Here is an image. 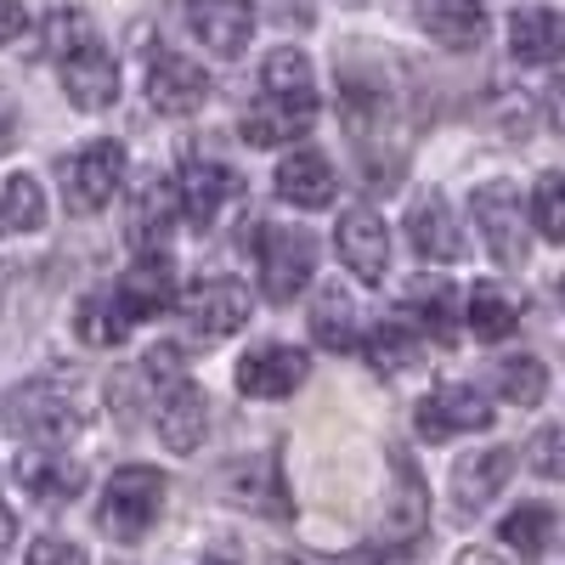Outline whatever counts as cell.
<instances>
[{"mask_svg":"<svg viewBox=\"0 0 565 565\" xmlns=\"http://www.w3.org/2000/svg\"><path fill=\"white\" fill-rule=\"evenodd\" d=\"M164 492L170 481L148 463H125L108 476L103 498H97V526L114 537V543H141L153 532V521L164 514Z\"/></svg>","mask_w":565,"mask_h":565,"instance_id":"cell-1","label":"cell"},{"mask_svg":"<svg viewBox=\"0 0 565 565\" xmlns=\"http://www.w3.org/2000/svg\"><path fill=\"white\" fill-rule=\"evenodd\" d=\"M244 244H255V266H260V289L266 300L289 306L306 282H311V266H317V244L306 226H271V221H255V232H244Z\"/></svg>","mask_w":565,"mask_h":565,"instance_id":"cell-2","label":"cell"},{"mask_svg":"<svg viewBox=\"0 0 565 565\" xmlns=\"http://www.w3.org/2000/svg\"><path fill=\"white\" fill-rule=\"evenodd\" d=\"M79 424H85V407L63 385L34 380V385H18L7 396V430L34 441V447H63L68 436H79Z\"/></svg>","mask_w":565,"mask_h":565,"instance_id":"cell-3","label":"cell"},{"mask_svg":"<svg viewBox=\"0 0 565 565\" xmlns=\"http://www.w3.org/2000/svg\"><path fill=\"white\" fill-rule=\"evenodd\" d=\"M469 210H476L481 244L492 249L498 266H521V260H526V249H532V238H526L532 210L521 204V186H514V181H487Z\"/></svg>","mask_w":565,"mask_h":565,"instance_id":"cell-4","label":"cell"},{"mask_svg":"<svg viewBox=\"0 0 565 565\" xmlns=\"http://www.w3.org/2000/svg\"><path fill=\"white\" fill-rule=\"evenodd\" d=\"M119 186H125V148L119 141H90L74 159H63V199H68L74 215L108 210Z\"/></svg>","mask_w":565,"mask_h":565,"instance_id":"cell-5","label":"cell"},{"mask_svg":"<svg viewBox=\"0 0 565 565\" xmlns=\"http://www.w3.org/2000/svg\"><path fill=\"white\" fill-rule=\"evenodd\" d=\"M57 68H63V97H68L74 108L103 114V108L119 103V63H114V52H108L103 40H85L79 52L63 57Z\"/></svg>","mask_w":565,"mask_h":565,"instance_id":"cell-6","label":"cell"},{"mask_svg":"<svg viewBox=\"0 0 565 565\" xmlns=\"http://www.w3.org/2000/svg\"><path fill=\"white\" fill-rule=\"evenodd\" d=\"M334 249H340L345 271H356L362 282H385V271H391V232H385V221L373 215L367 204H351L340 215Z\"/></svg>","mask_w":565,"mask_h":565,"instance_id":"cell-7","label":"cell"},{"mask_svg":"<svg viewBox=\"0 0 565 565\" xmlns=\"http://www.w3.org/2000/svg\"><path fill=\"white\" fill-rule=\"evenodd\" d=\"M181 317H186V328H193L199 340H226V334H238V328L249 322V289L232 282V277H210V282H199V289L181 300Z\"/></svg>","mask_w":565,"mask_h":565,"instance_id":"cell-8","label":"cell"},{"mask_svg":"<svg viewBox=\"0 0 565 565\" xmlns=\"http://www.w3.org/2000/svg\"><path fill=\"white\" fill-rule=\"evenodd\" d=\"M311 373V356L300 345H255L244 362H238V391L255 396V402H277V396H295Z\"/></svg>","mask_w":565,"mask_h":565,"instance_id":"cell-9","label":"cell"},{"mask_svg":"<svg viewBox=\"0 0 565 565\" xmlns=\"http://www.w3.org/2000/svg\"><path fill=\"white\" fill-rule=\"evenodd\" d=\"M487 424H492V407L476 385H441L418 402V436L424 441H452L469 430H487Z\"/></svg>","mask_w":565,"mask_h":565,"instance_id":"cell-10","label":"cell"},{"mask_svg":"<svg viewBox=\"0 0 565 565\" xmlns=\"http://www.w3.org/2000/svg\"><path fill=\"white\" fill-rule=\"evenodd\" d=\"M204 97H210V74H204L199 63H186V57H175V52H159V57L148 63V103H153L159 114L186 119V114L204 108Z\"/></svg>","mask_w":565,"mask_h":565,"instance_id":"cell-11","label":"cell"},{"mask_svg":"<svg viewBox=\"0 0 565 565\" xmlns=\"http://www.w3.org/2000/svg\"><path fill=\"white\" fill-rule=\"evenodd\" d=\"M186 29L204 40V52L238 57L255 34V7L249 0H186Z\"/></svg>","mask_w":565,"mask_h":565,"instance_id":"cell-12","label":"cell"},{"mask_svg":"<svg viewBox=\"0 0 565 565\" xmlns=\"http://www.w3.org/2000/svg\"><path fill=\"white\" fill-rule=\"evenodd\" d=\"M114 295H119V306L130 311V322H148V317L170 311V306H175V260L159 255V249L136 255V266L119 277Z\"/></svg>","mask_w":565,"mask_h":565,"instance_id":"cell-13","label":"cell"},{"mask_svg":"<svg viewBox=\"0 0 565 565\" xmlns=\"http://www.w3.org/2000/svg\"><path fill=\"white\" fill-rule=\"evenodd\" d=\"M418 29L447 52H476L487 40V7L481 0H413Z\"/></svg>","mask_w":565,"mask_h":565,"instance_id":"cell-14","label":"cell"},{"mask_svg":"<svg viewBox=\"0 0 565 565\" xmlns=\"http://www.w3.org/2000/svg\"><path fill=\"white\" fill-rule=\"evenodd\" d=\"M18 481L29 498L57 509V503H74L85 492V463L57 452V447H34V452H18Z\"/></svg>","mask_w":565,"mask_h":565,"instance_id":"cell-15","label":"cell"},{"mask_svg":"<svg viewBox=\"0 0 565 565\" xmlns=\"http://www.w3.org/2000/svg\"><path fill=\"white\" fill-rule=\"evenodd\" d=\"M424 526H430V487L418 481V469L407 458H396V492L385 503V521H380V537L391 548H407L424 537Z\"/></svg>","mask_w":565,"mask_h":565,"instance_id":"cell-16","label":"cell"},{"mask_svg":"<svg viewBox=\"0 0 565 565\" xmlns=\"http://www.w3.org/2000/svg\"><path fill=\"white\" fill-rule=\"evenodd\" d=\"M210 430V396L193 385V380H175L164 396H159V441L170 452H193Z\"/></svg>","mask_w":565,"mask_h":565,"instance_id":"cell-17","label":"cell"},{"mask_svg":"<svg viewBox=\"0 0 565 565\" xmlns=\"http://www.w3.org/2000/svg\"><path fill=\"white\" fill-rule=\"evenodd\" d=\"M232 193H238V175H232L226 164H215V159H186L181 175H175L181 215H186V221H199V226H210Z\"/></svg>","mask_w":565,"mask_h":565,"instance_id":"cell-18","label":"cell"},{"mask_svg":"<svg viewBox=\"0 0 565 565\" xmlns=\"http://www.w3.org/2000/svg\"><path fill=\"white\" fill-rule=\"evenodd\" d=\"M509 476H514V447H487V452L458 458V463H452V498H458V509H463V514L487 509V503L503 492Z\"/></svg>","mask_w":565,"mask_h":565,"instance_id":"cell-19","label":"cell"},{"mask_svg":"<svg viewBox=\"0 0 565 565\" xmlns=\"http://www.w3.org/2000/svg\"><path fill=\"white\" fill-rule=\"evenodd\" d=\"M277 199L295 210H328L334 204V164L311 148H295L277 164Z\"/></svg>","mask_w":565,"mask_h":565,"instance_id":"cell-20","label":"cell"},{"mask_svg":"<svg viewBox=\"0 0 565 565\" xmlns=\"http://www.w3.org/2000/svg\"><path fill=\"white\" fill-rule=\"evenodd\" d=\"M181 215V199H175V181H159V175H141L136 199H130V244L148 255L170 238V226Z\"/></svg>","mask_w":565,"mask_h":565,"instance_id":"cell-21","label":"cell"},{"mask_svg":"<svg viewBox=\"0 0 565 565\" xmlns=\"http://www.w3.org/2000/svg\"><path fill=\"white\" fill-rule=\"evenodd\" d=\"M509 52H514V63H526V68L559 63V57H565V18L548 12V7L514 12V18H509Z\"/></svg>","mask_w":565,"mask_h":565,"instance_id":"cell-22","label":"cell"},{"mask_svg":"<svg viewBox=\"0 0 565 565\" xmlns=\"http://www.w3.org/2000/svg\"><path fill=\"white\" fill-rule=\"evenodd\" d=\"M407 238H413V249H418L424 260H458V255H463V232H458L452 204H447L441 193H430V199H418V204H413V215H407Z\"/></svg>","mask_w":565,"mask_h":565,"instance_id":"cell-23","label":"cell"},{"mask_svg":"<svg viewBox=\"0 0 565 565\" xmlns=\"http://www.w3.org/2000/svg\"><path fill=\"white\" fill-rule=\"evenodd\" d=\"M260 90L277 97V103H289V108H300V114H317V74H311L306 52H295V45H282V52L266 57Z\"/></svg>","mask_w":565,"mask_h":565,"instance_id":"cell-24","label":"cell"},{"mask_svg":"<svg viewBox=\"0 0 565 565\" xmlns=\"http://www.w3.org/2000/svg\"><path fill=\"white\" fill-rule=\"evenodd\" d=\"M311 340H317L322 351H356V345H362L356 300L340 289V282H328V289L311 300Z\"/></svg>","mask_w":565,"mask_h":565,"instance_id":"cell-25","label":"cell"},{"mask_svg":"<svg viewBox=\"0 0 565 565\" xmlns=\"http://www.w3.org/2000/svg\"><path fill=\"white\" fill-rule=\"evenodd\" d=\"M402 322L424 328L436 345H447L458 334V322H452V289H447V277H418L413 289L402 295Z\"/></svg>","mask_w":565,"mask_h":565,"instance_id":"cell-26","label":"cell"},{"mask_svg":"<svg viewBox=\"0 0 565 565\" xmlns=\"http://www.w3.org/2000/svg\"><path fill=\"white\" fill-rule=\"evenodd\" d=\"M130 311L119 306V295L114 289H90L79 306H74V334L85 340V345H103V351H114V345H125V334H130Z\"/></svg>","mask_w":565,"mask_h":565,"instance_id":"cell-27","label":"cell"},{"mask_svg":"<svg viewBox=\"0 0 565 565\" xmlns=\"http://www.w3.org/2000/svg\"><path fill=\"white\" fill-rule=\"evenodd\" d=\"M463 322H469L476 340H509L514 328H521V306H514L498 282H476L469 300H463Z\"/></svg>","mask_w":565,"mask_h":565,"instance_id":"cell-28","label":"cell"},{"mask_svg":"<svg viewBox=\"0 0 565 565\" xmlns=\"http://www.w3.org/2000/svg\"><path fill=\"white\" fill-rule=\"evenodd\" d=\"M317 125V114H300L289 103H277V97H260L249 114H244V141L249 148H277V141H295Z\"/></svg>","mask_w":565,"mask_h":565,"instance_id":"cell-29","label":"cell"},{"mask_svg":"<svg viewBox=\"0 0 565 565\" xmlns=\"http://www.w3.org/2000/svg\"><path fill=\"white\" fill-rule=\"evenodd\" d=\"M45 226V193L40 181L23 170V175H7L0 181V238H12V232H40Z\"/></svg>","mask_w":565,"mask_h":565,"instance_id":"cell-30","label":"cell"},{"mask_svg":"<svg viewBox=\"0 0 565 565\" xmlns=\"http://www.w3.org/2000/svg\"><path fill=\"white\" fill-rule=\"evenodd\" d=\"M232 503L266 509V514H289V503H282V469H277V458H260L255 469H238V476H232Z\"/></svg>","mask_w":565,"mask_h":565,"instance_id":"cell-31","label":"cell"},{"mask_svg":"<svg viewBox=\"0 0 565 565\" xmlns=\"http://www.w3.org/2000/svg\"><path fill=\"white\" fill-rule=\"evenodd\" d=\"M492 380H498V396H503V402H514V407H537L543 391H548V367H543L537 356H503Z\"/></svg>","mask_w":565,"mask_h":565,"instance_id":"cell-32","label":"cell"},{"mask_svg":"<svg viewBox=\"0 0 565 565\" xmlns=\"http://www.w3.org/2000/svg\"><path fill=\"white\" fill-rule=\"evenodd\" d=\"M362 351H367V362L380 367V373H402L413 356H418V340H413V322H402V317H391V322H380L373 334L362 340Z\"/></svg>","mask_w":565,"mask_h":565,"instance_id":"cell-33","label":"cell"},{"mask_svg":"<svg viewBox=\"0 0 565 565\" xmlns=\"http://www.w3.org/2000/svg\"><path fill=\"white\" fill-rule=\"evenodd\" d=\"M498 537L521 554V559H537V554L548 548V537H554V514L537 509V503H526V509H514L509 521L498 526Z\"/></svg>","mask_w":565,"mask_h":565,"instance_id":"cell-34","label":"cell"},{"mask_svg":"<svg viewBox=\"0 0 565 565\" xmlns=\"http://www.w3.org/2000/svg\"><path fill=\"white\" fill-rule=\"evenodd\" d=\"M85 40H97V34H90V18H85V12H74V7H57L52 18L40 23V52H45V57H57V63H63V57H74Z\"/></svg>","mask_w":565,"mask_h":565,"instance_id":"cell-35","label":"cell"},{"mask_svg":"<svg viewBox=\"0 0 565 565\" xmlns=\"http://www.w3.org/2000/svg\"><path fill=\"white\" fill-rule=\"evenodd\" d=\"M532 226L548 244H565V175L559 170L537 175V186H532Z\"/></svg>","mask_w":565,"mask_h":565,"instance_id":"cell-36","label":"cell"},{"mask_svg":"<svg viewBox=\"0 0 565 565\" xmlns=\"http://www.w3.org/2000/svg\"><path fill=\"white\" fill-rule=\"evenodd\" d=\"M526 463L537 469L543 481H565V418L532 436V447H526Z\"/></svg>","mask_w":565,"mask_h":565,"instance_id":"cell-37","label":"cell"},{"mask_svg":"<svg viewBox=\"0 0 565 565\" xmlns=\"http://www.w3.org/2000/svg\"><path fill=\"white\" fill-rule=\"evenodd\" d=\"M23 565H90V559H85V548H74L63 537H40V543H29Z\"/></svg>","mask_w":565,"mask_h":565,"instance_id":"cell-38","label":"cell"},{"mask_svg":"<svg viewBox=\"0 0 565 565\" xmlns=\"http://www.w3.org/2000/svg\"><path fill=\"white\" fill-rule=\"evenodd\" d=\"M266 18L277 29H311L317 23V7H311V0H266Z\"/></svg>","mask_w":565,"mask_h":565,"instance_id":"cell-39","label":"cell"},{"mask_svg":"<svg viewBox=\"0 0 565 565\" xmlns=\"http://www.w3.org/2000/svg\"><path fill=\"white\" fill-rule=\"evenodd\" d=\"M29 34V12L18 7V0H0V45H12Z\"/></svg>","mask_w":565,"mask_h":565,"instance_id":"cell-40","label":"cell"},{"mask_svg":"<svg viewBox=\"0 0 565 565\" xmlns=\"http://www.w3.org/2000/svg\"><path fill=\"white\" fill-rule=\"evenodd\" d=\"M543 119L565 136V74H559L554 85H543Z\"/></svg>","mask_w":565,"mask_h":565,"instance_id":"cell-41","label":"cell"},{"mask_svg":"<svg viewBox=\"0 0 565 565\" xmlns=\"http://www.w3.org/2000/svg\"><path fill=\"white\" fill-rule=\"evenodd\" d=\"M277 565H380V559H367V554H345V559H334V554H282Z\"/></svg>","mask_w":565,"mask_h":565,"instance_id":"cell-42","label":"cell"},{"mask_svg":"<svg viewBox=\"0 0 565 565\" xmlns=\"http://www.w3.org/2000/svg\"><path fill=\"white\" fill-rule=\"evenodd\" d=\"M12 543H18V521H12V509H0V565L12 559Z\"/></svg>","mask_w":565,"mask_h":565,"instance_id":"cell-43","label":"cell"},{"mask_svg":"<svg viewBox=\"0 0 565 565\" xmlns=\"http://www.w3.org/2000/svg\"><path fill=\"white\" fill-rule=\"evenodd\" d=\"M458 565H509V559H498L492 548H469V554H458Z\"/></svg>","mask_w":565,"mask_h":565,"instance_id":"cell-44","label":"cell"},{"mask_svg":"<svg viewBox=\"0 0 565 565\" xmlns=\"http://www.w3.org/2000/svg\"><path fill=\"white\" fill-rule=\"evenodd\" d=\"M7 141H12V108L0 103V153H7Z\"/></svg>","mask_w":565,"mask_h":565,"instance_id":"cell-45","label":"cell"},{"mask_svg":"<svg viewBox=\"0 0 565 565\" xmlns=\"http://www.w3.org/2000/svg\"><path fill=\"white\" fill-rule=\"evenodd\" d=\"M204 565H232V559H204Z\"/></svg>","mask_w":565,"mask_h":565,"instance_id":"cell-46","label":"cell"},{"mask_svg":"<svg viewBox=\"0 0 565 565\" xmlns=\"http://www.w3.org/2000/svg\"><path fill=\"white\" fill-rule=\"evenodd\" d=\"M559 300H565V277H559Z\"/></svg>","mask_w":565,"mask_h":565,"instance_id":"cell-47","label":"cell"},{"mask_svg":"<svg viewBox=\"0 0 565 565\" xmlns=\"http://www.w3.org/2000/svg\"><path fill=\"white\" fill-rule=\"evenodd\" d=\"M345 7H362V0H345Z\"/></svg>","mask_w":565,"mask_h":565,"instance_id":"cell-48","label":"cell"}]
</instances>
